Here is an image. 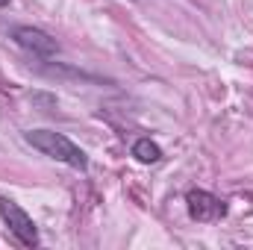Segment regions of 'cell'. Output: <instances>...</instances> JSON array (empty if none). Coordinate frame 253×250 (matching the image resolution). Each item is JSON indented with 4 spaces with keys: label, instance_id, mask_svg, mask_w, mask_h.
Here are the masks:
<instances>
[{
    "label": "cell",
    "instance_id": "obj_1",
    "mask_svg": "<svg viewBox=\"0 0 253 250\" xmlns=\"http://www.w3.org/2000/svg\"><path fill=\"white\" fill-rule=\"evenodd\" d=\"M24 138H27V144H33L36 150H42L44 156H50L56 162H65V165L80 168V171L88 168V156L68 135H62V132H53V129H30Z\"/></svg>",
    "mask_w": 253,
    "mask_h": 250
},
{
    "label": "cell",
    "instance_id": "obj_2",
    "mask_svg": "<svg viewBox=\"0 0 253 250\" xmlns=\"http://www.w3.org/2000/svg\"><path fill=\"white\" fill-rule=\"evenodd\" d=\"M0 215H3V221H6V227H9V233L15 236V242L21 245V248H39V230H36V224H33V218L15 203V200H9V197H0Z\"/></svg>",
    "mask_w": 253,
    "mask_h": 250
},
{
    "label": "cell",
    "instance_id": "obj_3",
    "mask_svg": "<svg viewBox=\"0 0 253 250\" xmlns=\"http://www.w3.org/2000/svg\"><path fill=\"white\" fill-rule=\"evenodd\" d=\"M12 39L18 47H24L27 53L39 56V59H53L59 53V44L53 36H47L39 27H12Z\"/></svg>",
    "mask_w": 253,
    "mask_h": 250
},
{
    "label": "cell",
    "instance_id": "obj_4",
    "mask_svg": "<svg viewBox=\"0 0 253 250\" xmlns=\"http://www.w3.org/2000/svg\"><path fill=\"white\" fill-rule=\"evenodd\" d=\"M186 206H189V215L200 224H212V221L227 215V203L221 197H215L212 191H203V188H191L186 194Z\"/></svg>",
    "mask_w": 253,
    "mask_h": 250
},
{
    "label": "cell",
    "instance_id": "obj_5",
    "mask_svg": "<svg viewBox=\"0 0 253 250\" xmlns=\"http://www.w3.org/2000/svg\"><path fill=\"white\" fill-rule=\"evenodd\" d=\"M132 156H135L138 162H144V165H156V162L162 159V150H159L156 141H150V138H138V141L132 144Z\"/></svg>",
    "mask_w": 253,
    "mask_h": 250
}]
</instances>
